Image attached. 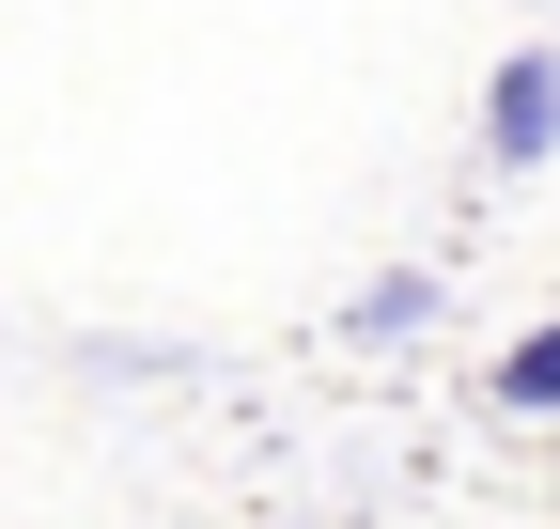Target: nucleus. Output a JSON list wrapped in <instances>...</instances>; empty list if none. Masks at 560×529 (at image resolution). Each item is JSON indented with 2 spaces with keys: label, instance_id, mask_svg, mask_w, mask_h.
I'll return each mask as SVG.
<instances>
[{
  "label": "nucleus",
  "instance_id": "obj_1",
  "mask_svg": "<svg viewBox=\"0 0 560 529\" xmlns=\"http://www.w3.org/2000/svg\"><path fill=\"white\" fill-rule=\"evenodd\" d=\"M482 156H499V172L560 156V47H514V62H499V94H482Z\"/></svg>",
  "mask_w": 560,
  "mask_h": 529
},
{
  "label": "nucleus",
  "instance_id": "obj_2",
  "mask_svg": "<svg viewBox=\"0 0 560 529\" xmlns=\"http://www.w3.org/2000/svg\"><path fill=\"white\" fill-rule=\"evenodd\" d=\"M499 405L514 421H560V327H529V343L499 358Z\"/></svg>",
  "mask_w": 560,
  "mask_h": 529
}]
</instances>
